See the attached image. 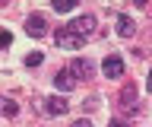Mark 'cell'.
I'll return each mask as SVG.
<instances>
[{
    "instance_id": "obj_1",
    "label": "cell",
    "mask_w": 152,
    "mask_h": 127,
    "mask_svg": "<svg viewBox=\"0 0 152 127\" xmlns=\"http://www.w3.org/2000/svg\"><path fill=\"white\" fill-rule=\"evenodd\" d=\"M54 45H57L60 51H79V48L86 45V38H83V35H76L70 26H60V29L54 32Z\"/></svg>"
},
{
    "instance_id": "obj_2",
    "label": "cell",
    "mask_w": 152,
    "mask_h": 127,
    "mask_svg": "<svg viewBox=\"0 0 152 127\" xmlns=\"http://www.w3.org/2000/svg\"><path fill=\"white\" fill-rule=\"evenodd\" d=\"M102 76H108V79H121L124 76V57L121 54H111V57L102 60Z\"/></svg>"
},
{
    "instance_id": "obj_3",
    "label": "cell",
    "mask_w": 152,
    "mask_h": 127,
    "mask_svg": "<svg viewBox=\"0 0 152 127\" xmlns=\"http://www.w3.org/2000/svg\"><path fill=\"white\" fill-rule=\"evenodd\" d=\"M70 29L76 32V35H83V38H92L95 35V29H98V22H95V16H79V19H73V22H66Z\"/></svg>"
},
{
    "instance_id": "obj_4",
    "label": "cell",
    "mask_w": 152,
    "mask_h": 127,
    "mask_svg": "<svg viewBox=\"0 0 152 127\" xmlns=\"http://www.w3.org/2000/svg\"><path fill=\"white\" fill-rule=\"evenodd\" d=\"M66 70H70L76 79H92L95 76V64H92V60H86V57H76Z\"/></svg>"
},
{
    "instance_id": "obj_5",
    "label": "cell",
    "mask_w": 152,
    "mask_h": 127,
    "mask_svg": "<svg viewBox=\"0 0 152 127\" xmlns=\"http://www.w3.org/2000/svg\"><path fill=\"white\" fill-rule=\"evenodd\" d=\"M26 32L32 35V38H45V35H48V22H45V16L32 13V16L26 19Z\"/></svg>"
},
{
    "instance_id": "obj_6",
    "label": "cell",
    "mask_w": 152,
    "mask_h": 127,
    "mask_svg": "<svg viewBox=\"0 0 152 127\" xmlns=\"http://www.w3.org/2000/svg\"><path fill=\"white\" fill-rule=\"evenodd\" d=\"M48 111V115H66V111H70V105H66L64 98L60 95H51V98H45V105H41Z\"/></svg>"
},
{
    "instance_id": "obj_7",
    "label": "cell",
    "mask_w": 152,
    "mask_h": 127,
    "mask_svg": "<svg viewBox=\"0 0 152 127\" xmlns=\"http://www.w3.org/2000/svg\"><path fill=\"white\" fill-rule=\"evenodd\" d=\"M54 86L60 89V92H70V89H76V76L70 73V70H60L54 76Z\"/></svg>"
},
{
    "instance_id": "obj_8",
    "label": "cell",
    "mask_w": 152,
    "mask_h": 127,
    "mask_svg": "<svg viewBox=\"0 0 152 127\" xmlns=\"http://www.w3.org/2000/svg\"><path fill=\"white\" fill-rule=\"evenodd\" d=\"M117 35H121V38L136 35V22H133L130 16H117Z\"/></svg>"
},
{
    "instance_id": "obj_9",
    "label": "cell",
    "mask_w": 152,
    "mask_h": 127,
    "mask_svg": "<svg viewBox=\"0 0 152 127\" xmlns=\"http://www.w3.org/2000/svg\"><path fill=\"white\" fill-rule=\"evenodd\" d=\"M121 105L124 108H130V115H136V89L127 83V89L121 92Z\"/></svg>"
},
{
    "instance_id": "obj_10",
    "label": "cell",
    "mask_w": 152,
    "mask_h": 127,
    "mask_svg": "<svg viewBox=\"0 0 152 127\" xmlns=\"http://www.w3.org/2000/svg\"><path fill=\"white\" fill-rule=\"evenodd\" d=\"M0 115H3V117H16V115H19V102L0 95Z\"/></svg>"
},
{
    "instance_id": "obj_11",
    "label": "cell",
    "mask_w": 152,
    "mask_h": 127,
    "mask_svg": "<svg viewBox=\"0 0 152 127\" xmlns=\"http://www.w3.org/2000/svg\"><path fill=\"white\" fill-rule=\"evenodd\" d=\"M76 3H79V0H51V7H54L57 13H70V10H76Z\"/></svg>"
},
{
    "instance_id": "obj_12",
    "label": "cell",
    "mask_w": 152,
    "mask_h": 127,
    "mask_svg": "<svg viewBox=\"0 0 152 127\" xmlns=\"http://www.w3.org/2000/svg\"><path fill=\"white\" fill-rule=\"evenodd\" d=\"M41 60H45V54H41V51H32L26 57V67H41Z\"/></svg>"
},
{
    "instance_id": "obj_13",
    "label": "cell",
    "mask_w": 152,
    "mask_h": 127,
    "mask_svg": "<svg viewBox=\"0 0 152 127\" xmlns=\"http://www.w3.org/2000/svg\"><path fill=\"white\" fill-rule=\"evenodd\" d=\"M10 45H13V35L3 29V32H0V48H10Z\"/></svg>"
},
{
    "instance_id": "obj_14",
    "label": "cell",
    "mask_w": 152,
    "mask_h": 127,
    "mask_svg": "<svg viewBox=\"0 0 152 127\" xmlns=\"http://www.w3.org/2000/svg\"><path fill=\"white\" fill-rule=\"evenodd\" d=\"M83 105H86V108H89V111H92V108H95V105H98V95H89V98H86V102H83Z\"/></svg>"
},
{
    "instance_id": "obj_15",
    "label": "cell",
    "mask_w": 152,
    "mask_h": 127,
    "mask_svg": "<svg viewBox=\"0 0 152 127\" xmlns=\"http://www.w3.org/2000/svg\"><path fill=\"white\" fill-rule=\"evenodd\" d=\"M73 127H92V121H89V117H79V121H76Z\"/></svg>"
},
{
    "instance_id": "obj_16",
    "label": "cell",
    "mask_w": 152,
    "mask_h": 127,
    "mask_svg": "<svg viewBox=\"0 0 152 127\" xmlns=\"http://www.w3.org/2000/svg\"><path fill=\"white\" fill-rule=\"evenodd\" d=\"M108 127H127V124H124L121 117H114V121H111V124H108Z\"/></svg>"
},
{
    "instance_id": "obj_17",
    "label": "cell",
    "mask_w": 152,
    "mask_h": 127,
    "mask_svg": "<svg viewBox=\"0 0 152 127\" xmlns=\"http://www.w3.org/2000/svg\"><path fill=\"white\" fill-rule=\"evenodd\" d=\"M146 89L152 92V70H149V76H146Z\"/></svg>"
},
{
    "instance_id": "obj_18",
    "label": "cell",
    "mask_w": 152,
    "mask_h": 127,
    "mask_svg": "<svg viewBox=\"0 0 152 127\" xmlns=\"http://www.w3.org/2000/svg\"><path fill=\"white\" fill-rule=\"evenodd\" d=\"M133 3H140V7H142V3H146V0H133Z\"/></svg>"
}]
</instances>
